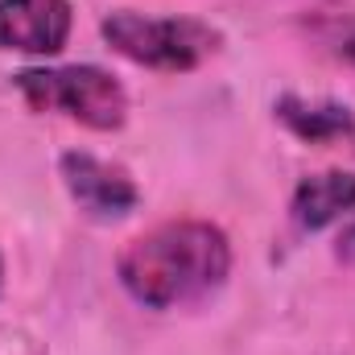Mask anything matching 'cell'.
<instances>
[{
    "label": "cell",
    "mask_w": 355,
    "mask_h": 355,
    "mask_svg": "<svg viewBox=\"0 0 355 355\" xmlns=\"http://www.w3.org/2000/svg\"><path fill=\"white\" fill-rule=\"evenodd\" d=\"M12 83L33 112L67 116L91 132H116L128 120V91L103 67H29Z\"/></svg>",
    "instance_id": "cell-3"
},
{
    "label": "cell",
    "mask_w": 355,
    "mask_h": 355,
    "mask_svg": "<svg viewBox=\"0 0 355 355\" xmlns=\"http://www.w3.org/2000/svg\"><path fill=\"white\" fill-rule=\"evenodd\" d=\"M99 33L120 58L145 71H162V75L198 71L223 46V33L198 17H145L137 8L107 12Z\"/></svg>",
    "instance_id": "cell-2"
},
{
    "label": "cell",
    "mask_w": 355,
    "mask_h": 355,
    "mask_svg": "<svg viewBox=\"0 0 355 355\" xmlns=\"http://www.w3.org/2000/svg\"><path fill=\"white\" fill-rule=\"evenodd\" d=\"M310 33L322 54H331L339 67L355 71V17H318L310 21Z\"/></svg>",
    "instance_id": "cell-8"
},
{
    "label": "cell",
    "mask_w": 355,
    "mask_h": 355,
    "mask_svg": "<svg viewBox=\"0 0 355 355\" xmlns=\"http://www.w3.org/2000/svg\"><path fill=\"white\" fill-rule=\"evenodd\" d=\"M277 120L306 145H331L355 137V116L347 103L335 99H302V95H281L272 103Z\"/></svg>",
    "instance_id": "cell-7"
},
{
    "label": "cell",
    "mask_w": 355,
    "mask_h": 355,
    "mask_svg": "<svg viewBox=\"0 0 355 355\" xmlns=\"http://www.w3.org/2000/svg\"><path fill=\"white\" fill-rule=\"evenodd\" d=\"M58 178H62L67 194L75 198V207L91 219H124L141 202V190H137L132 174L116 162H103V157L87 153V149L62 153Z\"/></svg>",
    "instance_id": "cell-4"
},
{
    "label": "cell",
    "mask_w": 355,
    "mask_h": 355,
    "mask_svg": "<svg viewBox=\"0 0 355 355\" xmlns=\"http://www.w3.org/2000/svg\"><path fill=\"white\" fill-rule=\"evenodd\" d=\"M75 25L71 0H0V50L50 58L67 46Z\"/></svg>",
    "instance_id": "cell-5"
},
{
    "label": "cell",
    "mask_w": 355,
    "mask_h": 355,
    "mask_svg": "<svg viewBox=\"0 0 355 355\" xmlns=\"http://www.w3.org/2000/svg\"><path fill=\"white\" fill-rule=\"evenodd\" d=\"M232 240L211 219H170L128 240L116 261L124 293L145 310H178L223 289Z\"/></svg>",
    "instance_id": "cell-1"
},
{
    "label": "cell",
    "mask_w": 355,
    "mask_h": 355,
    "mask_svg": "<svg viewBox=\"0 0 355 355\" xmlns=\"http://www.w3.org/2000/svg\"><path fill=\"white\" fill-rule=\"evenodd\" d=\"M355 211V174L352 170H322V174H306L293 186L289 198V219L302 232H322L335 219H343Z\"/></svg>",
    "instance_id": "cell-6"
},
{
    "label": "cell",
    "mask_w": 355,
    "mask_h": 355,
    "mask_svg": "<svg viewBox=\"0 0 355 355\" xmlns=\"http://www.w3.org/2000/svg\"><path fill=\"white\" fill-rule=\"evenodd\" d=\"M0 293H4V257H0Z\"/></svg>",
    "instance_id": "cell-9"
}]
</instances>
